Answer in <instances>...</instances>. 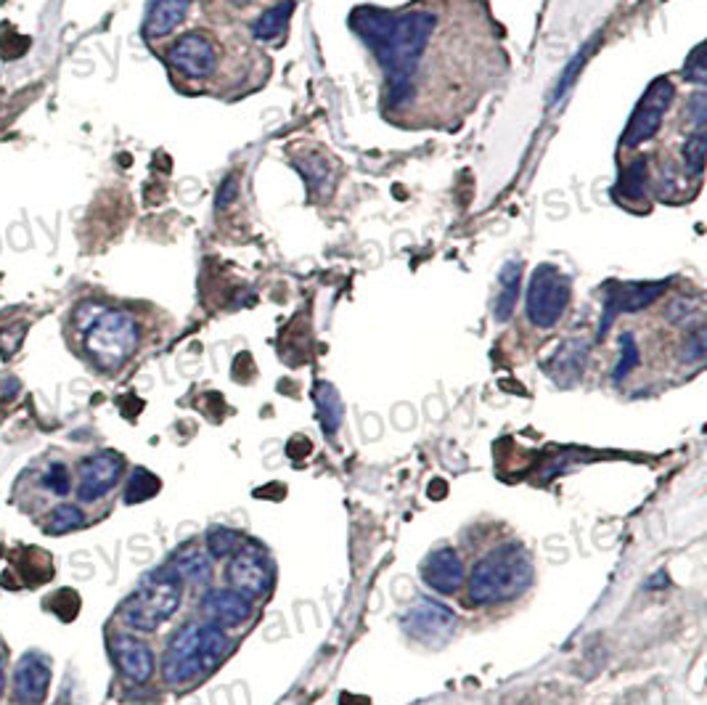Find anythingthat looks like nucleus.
Here are the masks:
<instances>
[{"label": "nucleus", "mask_w": 707, "mask_h": 705, "mask_svg": "<svg viewBox=\"0 0 707 705\" xmlns=\"http://www.w3.org/2000/svg\"><path fill=\"white\" fill-rule=\"evenodd\" d=\"M228 634L212 620H189L167 642L162 676L170 687H186L207 676L228 656Z\"/></svg>", "instance_id": "nucleus-3"}, {"label": "nucleus", "mask_w": 707, "mask_h": 705, "mask_svg": "<svg viewBox=\"0 0 707 705\" xmlns=\"http://www.w3.org/2000/svg\"><path fill=\"white\" fill-rule=\"evenodd\" d=\"M689 118L694 123V131H705L707 123V93L697 91L689 99Z\"/></svg>", "instance_id": "nucleus-36"}, {"label": "nucleus", "mask_w": 707, "mask_h": 705, "mask_svg": "<svg viewBox=\"0 0 707 705\" xmlns=\"http://www.w3.org/2000/svg\"><path fill=\"white\" fill-rule=\"evenodd\" d=\"M519 271H523L519 260H509L504 268H501L496 307H493L496 322H509L512 318L514 305H517V294H519Z\"/></svg>", "instance_id": "nucleus-19"}, {"label": "nucleus", "mask_w": 707, "mask_h": 705, "mask_svg": "<svg viewBox=\"0 0 707 705\" xmlns=\"http://www.w3.org/2000/svg\"><path fill=\"white\" fill-rule=\"evenodd\" d=\"M456 629V615L435 600H416L403 615V631L424 645L446 642Z\"/></svg>", "instance_id": "nucleus-11"}, {"label": "nucleus", "mask_w": 707, "mask_h": 705, "mask_svg": "<svg viewBox=\"0 0 707 705\" xmlns=\"http://www.w3.org/2000/svg\"><path fill=\"white\" fill-rule=\"evenodd\" d=\"M86 525V512L77 504H59L48 512V517L43 521V530L50 536H64L80 530Z\"/></svg>", "instance_id": "nucleus-21"}, {"label": "nucleus", "mask_w": 707, "mask_h": 705, "mask_svg": "<svg viewBox=\"0 0 707 705\" xmlns=\"http://www.w3.org/2000/svg\"><path fill=\"white\" fill-rule=\"evenodd\" d=\"M109 652L117 663L120 676L127 684H146L154 674V652L144 639L131 634H112L109 637Z\"/></svg>", "instance_id": "nucleus-12"}, {"label": "nucleus", "mask_w": 707, "mask_h": 705, "mask_svg": "<svg viewBox=\"0 0 707 705\" xmlns=\"http://www.w3.org/2000/svg\"><path fill=\"white\" fill-rule=\"evenodd\" d=\"M300 170L313 189H324V186L329 183V165H326V159L318 157V154L305 157V165H302Z\"/></svg>", "instance_id": "nucleus-32"}, {"label": "nucleus", "mask_w": 707, "mask_h": 705, "mask_svg": "<svg viewBox=\"0 0 707 705\" xmlns=\"http://www.w3.org/2000/svg\"><path fill=\"white\" fill-rule=\"evenodd\" d=\"M234 3H239V5H247V3H252V0H234Z\"/></svg>", "instance_id": "nucleus-39"}, {"label": "nucleus", "mask_w": 707, "mask_h": 705, "mask_svg": "<svg viewBox=\"0 0 707 705\" xmlns=\"http://www.w3.org/2000/svg\"><path fill=\"white\" fill-rule=\"evenodd\" d=\"M572 298V284L568 273L559 271L557 266H538L532 271L530 287H527V318L538 329H551L564 316Z\"/></svg>", "instance_id": "nucleus-6"}, {"label": "nucleus", "mask_w": 707, "mask_h": 705, "mask_svg": "<svg viewBox=\"0 0 707 705\" xmlns=\"http://www.w3.org/2000/svg\"><path fill=\"white\" fill-rule=\"evenodd\" d=\"M586 356H588V345L583 343V339H568V343L559 345L554 356H551V361L546 363V369H549V374L554 377L557 382L572 384L583 374Z\"/></svg>", "instance_id": "nucleus-18"}, {"label": "nucleus", "mask_w": 707, "mask_h": 705, "mask_svg": "<svg viewBox=\"0 0 707 705\" xmlns=\"http://www.w3.org/2000/svg\"><path fill=\"white\" fill-rule=\"evenodd\" d=\"M532 560L517 541H506L474 562L467 579V597L472 605H498L512 602L530 589Z\"/></svg>", "instance_id": "nucleus-4"}, {"label": "nucleus", "mask_w": 707, "mask_h": 705, "mask_svg": "<svg viewBox=\"0 0 707 705\" xmlns=\"http://www.w3.org/2000/svg\"><path fill=\"white\" fill-rule=\"evenodd\" d=\"M352 30L363 37L366 46L377 54L388 75L384 104L397 109L414 96V75L427 54L429 37L437 27L433 11H406L390 14L382 9H358L350 19Z\"/></svg>", "instance_id": "nucleus-1"}, {"label": "nucleus", "mask_w": 707, "mask_h": 705, "mask_svg": "<svg viewBox=\"0 0 707 705\" xmlns=\"http://www.w3.org/2000/svg\"><path fill=\"white\" fill-rule=\"evenodd\" d=\"M50 684V665L41 652H27L19 658L14 669V695L22 705H43Z\"/></svg>", "instance_id": "nucleus-14"}, {"label": "nucleus", "mask_w": 707, "mask_h": 705, "mask_svg": "<svg viewBox=\"0 0 707 705\" xmlns=\"http://www.w3.org/2000/svg\"><path fill=\"white\" fill-rule=\"evenodd\" d=\"M159 485L162 483H159L157 475H152L149 470L138 467V470L131 475V480H127L125 504H141V502H146V499L157 496Z\"/></svg>", "instance_id": "nucleus-24"}, {"label": "nucleus", "mask_w": 707, "mask_h": 705, "mask_svg": "<svg viewBox=\"0 0 707 705\" xmlns=\"http://www.w3.org/2000/svg\"><path fill=\"white\" fill-rule=\"evenodd\" d=\"M41 483H43V489H48L50 493H54V496H67L69 489H72L69 470H67V465H61V461H54V465L46 467Z\"/></svg>", "instance_id": "nucleus-31"}, {"label": "nucleus", "mask_w": 707, "mask_h": 705, "mask_svg": "<svg viewBox=\"0 0 707 705\" xmlns=\"http://www.w3.org/2000/svg\"><path fill=\"white\" fill-rule=\"evenodd\" d=\"M422 581L442 597H451L464 586V566L461 557L451 547L435 549L427 560L422 562Z\"/></svg>", "instance_id": "nucleus-15"}, {"label": "nucleus", "mask_w": 707, "mask_h": 705, "mask_svg": "<svg viewBox=\"0 0 707 705\" xmlns=\"http://www.w3.org/2000/svg\"><path fill=\"white\" fill-rule=\"evenodd\" d=\"M46 607L56 618L69 624V620H75L77 613H80V594H77L75 589H61V592H56L54 597L48 600Z\"/></svg>", "instance_id": "nucleus-28"}, {"label": "nucleus", "mask_w": 707, "mask_h": 705, "mask_svg": "<svg viewBox=\"0 0 707 705\" xmlns=\"http://www.w3.org/2000/svg\"><path fill=\"white\" fill-rule=\"evenodd\" d=\"M617 189L622 191V197L626 200H639V197H644L647 191V159H636V163L622 172L620 178V186Z\"/></svg>", "instance_id": "nucleus-26"}, {"label": "nucleus", "mask_w": 707, "mask_h": 705, "mask_svg": "<svg viewBox=\"0 0 707 705\" xmlns=\"http://www.w3.org/2000/svg\"><path fill=\"white\" fill-rule=\"evenodd\" d=\"M27 555L32 557H22V579H30L32 583L50 581V575H54L50 557L41 549H27Z\"/></svg>", "instance_id": "nucleus-27"}, {"label": "nucleus", "mask_w": 707, "mask_h": 705, "mask_svg": "<svg viewBox=\"0 0 707 705\" xmlns=\"http://www.w3.org/2000/svg\"><path fill=\"white\" fill-rule=\"evenodd\" d=\"M202 613L207 615L212 624L217 626H228V629H234V626H242L244 620H249V615H252V605H249V600L244 597V594L234 592V589H212L202 597Z\"/></svg>", "instance_id": "nucleus-16"}, {"label": "nucleus", "mask_w": 707, "mask_h": 705, "mask_svg": "<svg viewBox=\"0 0 707 705\" xmlns=\"http://www.w3.org/2000/svg\"><path fill=\"white\" fill-rule=\"evenodd\" d=\"M705 329L703 326H697V329L692 332L689 337H686V348H684V361H703L705 358Z\"/></svg>", "instance_id": "nucleus-35"}, {"label": "nucleus", "mask_w": 707, "mask_h": 705, "mask_svg": "<svg viewBox=\"0 0 707 705\" xmlns=\"http://www.w3.org/2000/svg\"><path fill=\"white\" fill-rule=\"evenodd\" d=\"M191 9V0H152L144 19V37L146 41H159L183 24L186 14Z\"/></svg>", "instance_id": "nucleus-17"}, {"label": "nucleus", "mask_w": 707, "mask_h": 705, "mask_svg": "<svg viewBox=\"0 0 707 705\" xmlns=\"http://www.w3.org/2000/svg\"><path fill=\"white\" fill-rule=\"evenodd\" d=\"M183 600V579L172 566L146 573L133 594L122 602L120 618L127 629L152 634L178 613Z\"/></svg>", "instance_id": "nucleus-5"}, {"label": "nucleus", "mask_w": 707, "mask_h": 705, "mask_svg": "<svg viewBox=\"0 0 707 705\" xmlns=\"http://www.w3.org/2000/svg\"><path fill=\"white\" fill-rule=\"evenodd\" d=\"M673 96H676V88H673V82L667 77L654 80L644 93V99L639 101V107L633 109L631 123H628L626 133H622V146H639L658 136L662 118H665Z\"/></svg>", "instance_id": "nucleus-7"}, {"label": "nucleus", "mask_w": 707, "mask_h": 705, "mask_svg": "<svg viewBox=\"0 0 707 705\" xmlns=\"http://www.w3.org/2000/svg\"><path fill=\"white\" fill-rule=\"evenodd\" d=\"M242 534L234 528H226V525H221V528H212L207 534V552L210 557H215V560H221V557H231L236 552V549L242 547Z\"/></svg>", "instance_id": "nucleus-25"}, {"label": "nucleus", "mask_w": 707, "mask_h": 705, "mask_svg": "<svg viewBox=\"0 0 707 705\" xmlns=\"http://www.w3.org/2000/svg\"><path fill=\"white\" fill-rule=\"evenodd\" d=\"M684 163L686 168H689L694 176H703V168H705V152H707V138H705V131H694L689 138L684 141Z\"/></svg>", "instance_id": "nucleus-29"}, {"label": "nucleus", "mask_w": 707, "mask_h": 705, "mask_svg": "<svg viewBox=\"0 0 707 705\" xmlns=\"http://www.w3.org/2000/svg\"><path fill=\"white\" fill-rule=\"evenodd\" d=\"M172 568L178 570L181 579H189L197 583H204L212 575L210 557L199 552V547H194V544H186V547L178 549L176 557H172Z\"/></svg>", "instance_id": "nucleus-20"}, {"label": "nucleus", "mask_w": 707, "mask_h": 705, "mask_svg": "<svg viewBox=\"0 0 707 705\" xmlns=\"http://www.w3.org/2000/svg\"><path fill=\"white\" fill-rule=\"evenodd\" d=\"M226 579L234 592L244 594L247 600H257L271 592L273 570L268 566L266 555L260 552V547H257V544H247V547H239L231 555Z\"/></svg>", "instance_id": "nucleus-8"}, {"label": "nucleus", "mask_w": 707, "mask_h": 705, "mask_svg": "<svg viewBox=\"0 0 707 705\" xmlns=\"http://www.w3.org/2000/svg\"><path fill=\"white\" fill-rule=\"evenodd\" d=\"M316 403H318V416L321 425H324L326 435H337V429L343 427V401H339V393L332 388V384H318L316 393Z\"/></svg>", "instance_id": "nucleus-23"}, {"label": "nucleus", "mask_w": 707, "mask_h": 705, "mask_svg": "<svg viewBox=\"0 0 707 705\" xmlns=\"http://www.w3.org/2000/svg\"><path fill=\"white\" fill-rule=\"evenodd\" d=\"M684 77L689 82H697V86H705V80H707L705 43H699V46L689 54V61H686V67H684Z\"/></svg>", "instance_id": "nucleus-33"}, {"label": "nucleus", "mask_w": 707, "mask_h": 705, "mask_svg": "<svg viewBox=\"0 0 707 705\" xmlns=\"http://www.w3.org/2000/svg\"><path fill=\"white\" fill-rule=\"evenodd\" d=\"M292 0H284V3H276L268 11H262L260 19L252 24L255 41H273V37H279L287 27V19L292 14Z\"/></svg>", "instance_id": "nucleus-22"}, {"label": "nucleus", "mask_w": 707, "mask_h": 705, "mask_svg": "<svg viewBox=\"0 0 707 705\" xmlns=\"http://www.w3.org/2000/svg\"><path fill=\"white\" fill-rule=\"evenodd\" d=\"M665 290H667V281H649V284L633 281V284L613 287V292L604 298V318L599 324V337L607 335L609 324L615 322V316H620V313L641 311V307L654 303V300H658Z\"/></svg>", "instance_id": "nucleus-13"}, {"label": "nucleus", "mask_w": 707, "mask_h": 705, "mask_svg": "<svg viewBox=\"0 0 707 705\" xmlns=\"http://www.w3.org/2000/svg\"><path fill=\"white\" fill-rule=\"evenodd\" d=\"M125 459L117 451H96L80 461V483H77V499L86 504L99 502L122 480Z\"/></svg>", "instance_id": "nucleus-10"}, {"label": "nucleus", "mask_w": 707, "mask_h": 705, "mask_svg": "<svg viewBox=\"0 0 707 705\" xmlns=\"http://www.w3.org/2000/svg\"><path fill=\"white\" fill-rule=\"evenodd\" d=\"M72 329L80 337L82 352L101 371H117L138 350L141 326L122 307L80 303L72 313Z\"/></svg>", "instance_id": "nucleus-2"}, {"label": "nucleus", "mask_w": 707, "mask_h": 705, "mask_svg": "<svg viewBox=\"0 0 707 705\" xmlns=\"http://www.w3.org/2000/svg\"><path fill=\"white\" fill-rule=\"evenodd\" d=\"M236 186H239V181H236V176H228L226 181H223L221 191H217V200H215L217 210H226L228 204L236 200V194H239V189H236Z\"/></svg>", "instance_id": "nucleus-37"}, {"label": "nucleus", "mask_w": 707, "mask_h": 705, "mask_svg": "<svg viewBox=\"0 0 707 705\" xmlns=\"http://www.w3.org/2000/svg\"><path fill=\"white\" fill-rule=\"evenodd\" d=\"M167 64L183 80H207L217 67L215 43L204 32H186L167 51Z\"/></svg>", "instance_id": "nucleus-9"}, {"label": "nucleus", "mask_w": 707, "mask_h": 705, "mask_svg": "<svg viewBox=\"0 0 707 705\" xmlns=\"http://www.w3.org/2000/svg\"><path fill=\"white\" fill-rule=\"evenodd\" d=\"M5 687V676H3V652H0V695H3Z\"/></svg>", "instance_id": "nucleus-38"}, {"label": "nucleus", "mask_w": 707, "mask_h": 705, "mask_svg": "<svg viewBox=\"0 0 707 705\" xmlns=\"http://www.w3.org/2000/svg\"><path fill=\"white\" fill-rule=\"evenodd\" d=\"M636 367H639V345H636L633 335H622L620 337V361H617V367L613 371V380L622 382Z\"/></svg>", "instance_id": "nucleus-30"}, {"label": "nucleus", "mask_w": 707, "mask_h": 705, "mask_svg": "<svg viewBox=\"0 0 707 705\" xmlns=\"http://www.w3.org/2000/svg\"><path fill=\"white\" fill-rule=\"evenodd\" d=\"M591 46H594V43H588L586 48L581 51V54L575 56V59H572V64L568 67V72H564L562 80H559V86H557V91H554V99H551V107H557L559 101L564 99V93L570 91V86H572V80H575V75H577V69L583 67V61H586V56L591 54Z\"/></svg>", "instance_id": "nucleus-34"}]
</instances>
